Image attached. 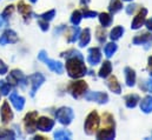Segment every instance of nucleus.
I'll use <instances>...</instances> for the list:
<instances>
[{
    "label": "nucleus",
    "mask_w": 152,
    "mask_h": 140,
    "mask_svg": "<svg viewBox=\"0 0 152 140\" xmlns=\"http://www.w3.org/2000/svg\"><path fill=\"white\" fill-rule=\"evenodd\" d=\"M66 72L70 78L72 79H80L87 74V67L84 61V57L80 52L77 54L66 58Z\"/></svg>",
    "instance_id": "obj_1"
},
{
    "label": "nucleus",
    "mask_w": 152,
    "mask_h": 140,
    "mask_svg": "<svg viewBox=\"0 0 152 140\" xmlns=\"http://www.w3.org/2000/svg\"><path fill=\"white\" fill-rule=\"evenodd\" d=\"M103 124H104V126L96 132L97 139L113 140L115 138V124H114L113 115L110 113H104L103 114Z\"/></svg>",
    "instance_id": "obj_2"
},
{
    "label": "nucleus",
    "mask_w": 152,
    "mask_h": 140,
    "mask_svg": "<svg viewBox=\"0 0 152 140\" xmlns=\"http://www.w3.org/2000/svg\"><path fill=\"white\" fill-rule=\"evenodd\" d=\"M99 124H100V119H99V114L97 111H92L85 120L84 124V131L87 136H93L98 128H99Z\"/></svg>",
    "instance_id": "obj_3"
},
{
    "label": "nucleus",
    "mask_w": 152,
    "mask_h": 140,
    "mask_svg": "<svg viewBox=\"0 0 152 140\" xmlns=\"http://www.w3.org/2000/svg\"><path fill=\"white\" fill-rule=\"evenodd\" d=\"M7 81L12 85V86H17L20 88H26L27 84H28V79L27 77L21 72L20 70H12L11 73L7 77Z\"/></svg>",
    "instance_id": "obj_4"
},
{
    "label": "nucleus",
    "mask_w": 152,
    "mask_h": 140,
    "mask_svg": "<svg viewBox=\"0 0 152 140\" xmlns=\"http://www.w3.org/2000/svg\"><path fill=\"white\" fill-rule=\"evenodd\" d=\"M56 119L61 124V125H65V126H69L72 120L75 119V113H73V109L71 107H66V106H63V107H59L56 113Z\"/></svg>",
    "instance_id": "obj_5"
},
{
    "label": "nucleus",
    "mask_w": 152,
    "mask_h": 140,
    "mask_svg": "<svg viewBox=\"0 0 152 140\" xmlns=\"http://www.w3.org/2000/svg\"><path fill=\"white\" fill-rule=\"evenodd\" d=\"M38 59L39 60H41V61H44V63L47 65V67L52 71V72H54V73L61 74V73L64 72V65H63L60 61H57V60L50 59V58L47 57V53H46L44 50H41V51L39 52Z\"/></svg>",
    "instance_id": "obj_6"
},
{
    "label": "nucleus",
    "mask_w": 152,
    "mask_h": 140,
    "mask_svg": "<svg viewBox=\"0 0 152 140\" xmlns=\"http://www.w3.org/2000/svg\"><path fill=\"white\" fill-rule=\"evenodd\" d=\"M87 88L88 86L84 80H77L69 86V92L75 99H80L85 97V94L87 93Z\"/></svg>",
    "instance_id": "obj_7"
},
{
    "label": "nucleus",
    "mask_w": 152,
    "mask_h": 140,
    "mask_svg": "<svg viewBox=\"0 0 152 140\" xmlns=\"http://www.w3.org/2000/svg\"><path fill=\"white\" fill-rule=\"evenodd\" d=\"M37 120H38V112L37 111H32L28 112L25 118H24V125H25V130L28 134H33L37 130Z\"/></svg>",
    "instance_id": "obj_8"
},
{
    "label": "nucleus",
    "mask_w": 152,
    "mask_h": 140,
    "mask_svg": "<svg viewBox=\"0 0 152 140\" xmlns=\"http://www.w3.org/2000/svg\"><path fill=\"white\" fill-rule=\"evenodd\" d=\"M28 81L31 82V91H30V96L33 98L36 96V93L38 92V90L40 88V86L45 82V77L41 73H33L31 75H28Z\"/></svg>",
    "instance_id": "obj_9"
},
{
    "label": "nucleus",
    "mask_w": 152,
    "mask_h": 140,
    "mask_svg": "<svg viewBox=\"0 0 152 140\" xmlns=\"http://www.w3.org/2000/svg\"><path fill=\"white\" fill-rule=\"evenodd\" d=\"M146 17H148V9L145 7L139 8L138 13L136 14V17L133 18L132 23H131V28L132 30H139L146 21Z\"/></svg>",
    "instance_id": "obj_10"
},
{
    "label": "nucleus",
    "mask_w": 152,
    "mask_h": 140,
    "mask_svg": "<svg viewBox=\"0 0 152 140\" xmlns=\"http://www.w3.org/2000/svg\"><path fill=\"white\" fill-rule=\"evenodd\" d=\"M85 99L87 101H94V103H98V104L103 105V104H106L109 101V94L105 93V92H99V91L87 92L85 94Z\"/></svg>",
    "instance_id": "obj_11"
},
{
    "label": "nucleus",
    "mask_w": 152,
    "mask_h": 140,
    "mask_svg": "<svg viewBox=\"0 0 152 140\" xmlns=\"http://www.w3.org/2000/svg\"><path fill=\"white\" fill-rule=\"evenodd\" d=\"M54 127V120L48 117H40L37 120V130L41 132H50Z\"/></svg>",
    "instance_id": "obj_12"
},
{
    "label": "nucleus",
    "mask_w": 152,
    "mask_h": 140,
    "mask_svg": "<svg viewBox=\"0 0 152 140\" xmlns=\"http://www.w3.org/2000/svg\"><path fill=\"white\" fill-rule=\"evenodd\" d=\"M18 12L20 13V15L23 17L24 21L25 23H30L32 15H33V12H32V8L31 6H28L25 1H19L18 2Z\"/></svg>",
    "instance_id": "obj_13"
},
{
    "label": "nucleus",
    "mask_w": 152,
    "mask_h": 140,
    "mask_svg": "<svg viewBox=\"0 0 152 140\" xmlns=\"http://www.w3.org/2000/svg\"><path fill=\"white\" fill-rule=\"evenodd\" d=\"M19 40L18 34L13 31V30H6L2 34L0 35V45L4 46V45H7V44H15L17 41Z\"/></svg>",
    "instance_id": "obj_14"
},
{
    "label": "nucleus",
    "mask_w": 152,
    "mask_h": 140,
    "mask_svg": "<svg viewBox=\"0 0 152 140\" xmlns=\"http://www.w3.org/2000/svg\"><path fill=\"white\" fill-rule=\"evenodd\" d=\"M0 117H1V121L4 124H8L11 120H13V111L12 108L10 107V104L8 101H4V104L1 105V108H0Z\"/></svg>",
    "instance_id": "obj_15"
},
{
    "label": "nucleus",
    "mask_w": 152,
    "mask_h": 140,
    "mask_svg": "<svg viewBox=\"0 0 152 140\" xmlns=\"http://www.w3.org/2000/svg\"><path fill=\"white\" fill-rule=\"evenodd\" d=\"M87 61L92 66H96L102 61V51H100L99 47H91L88 50Z\"/></svg>",
    "instance_id": "obj_16"
},
{
    "label": "nucleus",
    "mask_w": 152,
    "mask_h": 140,
    "mask_svg": "<svg viewBox=\"0 0 152 140\" xmlns=\"http://www.w3.org/2000/svg\"><path fill=\"white\" fill-rule=\"evenodd\" d=\"M132 42L134 45H142V46H146V48H149V45H151L152 42V35L151 33L144 32L142 34L136 35L132 40Z\"/></svg>",
    "instance_id": "obj_17"
},
{
    "label": "nucleus",
    "mask_w": 152,
    "mask_h": 140,
    "mask_svg": "<svg viewBox=\"0 0 152 140\" xmlns=\"http://www.w3.org/2000/svg\"><path fill=\"white\" fill-rule=\"evenodd\" d=\"M10 101H11L12 105L14 106V108L17 111H23L24 107H25V98L19 96L15 92H12L10 94Z\"/></svg>",
    "instance_id": "obj_18"
},
{
    "label": "nucleus",
    "mask_w": 152,
    "mask_h": 140,
    "mask_svg": "<svg viewBox=\"0 0 152 140\" xmlns=\"http://www.w3.org/2000/svg\"><path fill=\"white\" fill-rule=\"evenodd\" d=\"M125 73V82L129 87H133L136 85V80H137V75H136V71L131 67H125L124 70Z\"/></svg>",
    "instance_id": "obj_19"
},
{
    "label": "nucleus",
    "mask_w": 152,
    "mask_h": 140,
    "mask_svg": "<svg viewBox=\"0 0 152 140\" xmlns=\"http://www.w3.org/2000/svg\"><path fill=\"white\" fill-rule=\"evenodd\" d=\"M106 85H107L109 90H110L111 92H113L114 94H120V93H121V86H120V84L118 82V79H117L115 77H111V78L107 80Z\"/></svg>",
    "instance_id": "obj_20"
},
{
    "label": "nucleus",
    "mask_w": 152,
    "mask_h": 140,
    "mask_svg": "<svg viewBox=\"0 0 152 140\" xmlns=\"http://www.w3.org/2000/svg\"><path fill=\"white\" fill-rule=\"evenodd\" d=\"M111 72H112V64H111L109 60H106V61L103 63L100 70L98 72V75H99L100 78H103V79H106L107 77L111 75Z\"/></svg>",
    "instance_id": "obj_21"
},
{
    "label": "nucleus",
    "mask_w": 152,
    "mask_h": 140,
    "mask_svg": "<svg viewBox=\"0 0 152 140\" xmlns=\"http://www.w3.org/2000/svg\"><path fill=\"white\" fill-rule=\"evenodd\" d=\"M78 40H79V46L80 47L87 46L90 44V41H91V31H90V28H85L84 31H81Z\"/></svg>",
    "instance_id": "obj_22"
},
{
    "label": "nucleus",
    "mask_w": 152,
    "mask_h": 140,
    "mask_svg": "<svg viewBox=\"0 0 152 140\" xmlns=\"http://www.w3.org/2000/svg\"><path fill=\"white\" fill-rule=\"evenodd\" d=\"M98 18H99L100 25H102L104 28L111 26V24H112V21H113L112 14H111V13H106V12H103V13L98 14Z\"/></svg>",
    "instance_id": "obj_23"
},
{
    "label": "nucleus",
    "mask_w": 152,
    "mask_h": 140,
    "mask_svg": "<svg viewBox=\"0 0 152 140\" xmlns=\"http://www.w3.org/2000/svg\"><path fill=\"white\" fill-rule=\"evenodd\" d=\"M124 100H125L126 107H129V108H134L136 106L138 105V103L140 101V98H139L138 94H134V93H133V94H127V96H125Z\"/></svg>",
    "instance_id": "obj_24"
},
{
    "label": "nucleus",
    "mask_w": 152,
    "mask_h": 140,
    "mask_svg": "<svg viewBox=\"0 0 152 140\" xmlns=\"http://www.w3.org/2000/svg\"><path fill=\"white\" fill-rule=\"evenodd\" d=\"M140 109L144 113H152V96H146L140 101Z\"/></svg>",
    "instance_id": "obj_25"
},
{
    "label": "nucleus",
    "mask_w": 152,
    "mask_h": 140,
    "mask_svg": "<svg viewBox=\"0 0 152 140\" xmlns=\"http://www.w3.org/2000/svg\"><path fill=\"white\" fill-rule=\"evenodd\" d=\"M123 2L121 0H111L110 4H109V12L113 15L115 13H118L119 11L123 9Z\"/></svg>",
    "instance_id": "obj_26"
},
{
    "label": "nucleus",
    "mask_w": 152,
    "mask_h": 140,
    "mask_svg": "<svg viewBox=\"0 0 152 140\" xmlns=\"http://www.w3.org/2000/svg\"><path fill=\"white\" fill-rule=\"evenodd\" d=\"M80 32H81V30H80L78 26L73 25V26L71 27V30H70V34L67 35V41H69V42H76L77 40L79 39Z\"/></svg>",
    "instance_id": "obj_27"
},
{
    "label": "nucleus",
    "mask_w": 152,
    "mask_h": 140,
    "mask_svg": "<svg viewBox=\"0 0 152 140\" xmlns=\"http://www.w3.org/2000/svg\"><path fill=\"white\" fill-rule=\"evenodd\" d=\"M53 137L59 140H70L72 138V133L67 130H58V131L54 132Z\"/></svg>",
    "instance_id": "obj_28"
},
{
    "label": "nucleus",
    "mask_w": 152,
    "mask_h": 140,
    "mask_svg": "<svg viewBox=\"0 0 152 140\" xmlns=\"http://www.w3.org/2000/svg\"><path fill=\"white\" fill-rule=\"evenodd\" d=\"M124 32H125V30H124L123 26H115L113 30L110 32V39H111L112 41L119 40V39L123 36Z\"/></svg>",
    "instance_id": "obj_29"
},
{
    "label": "nucleus",
    "mask_w": 152,
    "mask_h": 140,
    "mask_svg": "<svg viewBox=\"0 0 152 140\" xmlns=\"http://www.w3.org/2000/svg\"><path fill=\"white\" fill-rule=\"evenodd\" d=\"M15 133L13 130L8 128H0V139H15Z\"/></svg>",
    "instance_id": "obj_30"
},
{
    "label": "nucleus",
    "mask_w": 152,
    "mask_h": 140,
    "mask_svg": "<svg viewBox=\"0 0 152 140\" xmlns=\"http://www.w3.org/2000/svg\"><path fill=\"white\" fill-rule=\"evenodd\" d=\"M117 50H118V46H117V44H114V42H109V44H106V46H105V50H104V52H105V55H106L107 58H111V57L113 55L114 53L117 52Z\"/></svg>",
    "instance_id": "obj_31"
},
{
    "label": "nucleus",
    "mask_w": 152,
    "mask_h": 140,
    "mask_svg": "<svg viewBox=\"0 0 152 140\" xmlns=\"http://www.w3.org/2000/svg\"><path fill=\"white\" fill-rule=\"evenodd\" d=\"M12 90V85L5 80H0V93L1 96H8Z\"/></svg>",
    "instance_id": "obj_32"
},
{
    "label": "nucleus",
    "mask_w": 152,
    "mask_h": 140,
    "mask_svg": "<svg viewBox=\"0 0 152 140\" xmlns=\"http://www.w3.org/2000/svg\"><path fill=\"white\" fill-rule=\"evenodd\" d=\"M54 17H56V9H50L45 13H41V14L37 15L38 19H42V20H46V21H51Z\"/></svg>",
    "instance_id": "obj_33"
},
{
    "label": "nucleus",
    "mask_w": 152,
    "mask_h": 140,
    "mask_svg": "<svg viewBox=\"0 0 152 140\" xmlns=\"http://www.w3.org/2000/svg\"><path fill=\"white\" fill-rule=\"evenodd\" d=\"M96 38H97V40H98L99 44H104L106 41V32H105V30H104L103 26L99 27V28H97V31H96Z\"/></svg>",
    "instance_id": "obj_34"
},
{
    "label": "nucleus",
    "mask_w": 152,
    "mask_h": 140,
    "mask_svg": "<svg viewBox=\"0 0 152 140\" xmlns=\"http://www.w3.org/2000/svg\"><path fill=\"white\" fill-rule=\"evenodd\" d=\"M81 19H83V13L80 12V11H73L72 12V14H71V23L73 24V25H76L78 26L79 24H80V21H81Z\"/></svg>",
    "instance_id": "obj_35"
},
{
    "label": "nucleus",
    "mask_w": 152,
    "mask_h": 140,
    "mask_svg": "<svg viewBox=\"0 0 152 140\" xmlns=\"http://www.w3.org/2000/svg\"><path fill=\"white\" fill-rule=\"evenodd\" d=\"M13 12H14V6L13 5H10V6H7L4 11H2V13H1V17L6 20V23H8V20H10V18L12 17V14H13Z\"/></svg>",
    "instance_id": "obj_36"
},
{
    "label": "nucleus",
    "mask_w": 152,
    "mask_h": 140,
    "mask_svg": "<svg viewBox=\"0 0 152 140\" xmlns=\"http://www.w3.org/2000/svg\"><path fill=\"white\" fill-rule=\"evenodd\" d=\"M83 18H86V19H90V18H96L98 15V13L96 11H90L88 8H83Z\"/></svg>",
    "instance_id": "obj_37"
},
{
    "label": "nucleus",
    "mask_w": 152,
    "mask_h": 140,
    "mask_svg": "<svg viewBox=\"0 0 152 140\" xmlns=\"http://www.w3.org/2000/svg\"><path fill=\"white\" fill-rule=\"evenodd\" d=\"M140 88H143L144 91H148V92L152 93V77L149 80L143 81V85H140Z\"/></svg>",
    "instance_id": "obj_38"
},
{
    "label": "nucleus",
    "mask_w": 152,
    "mask_h": 140,
    "mask_svg": "<svg viewBox=\"0 0 152 140\" xmlns=\"http://www.w3.org/2000/svg\"><path fill=\"white\" fill-rule=\"evenodd\" d=\"M38 25H39V27L41 28V31H42V32H47V31H48V28H50L48 21H46V20H42V19H39Z\"/></svg>",
    "instance_id": "obj_39"
},
{
    "label": "nucleus",
    "mask_w": 152,
    "mask_h": 140,
    "mask_svg": "<svg viewBox=\"0 0 152 140\" xmlns=\"http://www.w3.org/2000/svg\"><path fill=\"white\" fill-rule=\"evenodd\" d=\"M137 8H138V5L132 4V5L126 6V7H125V11H126V13H127V14H133V13L136 12V9H137Z\"/></svg>",
    "instance_id": "obj_40"
},
{
    "label": "nucleus",
    "mask_w": 152,
    "mask_h": 140,
    "mask_svg": "<svg viewBox=\"0 0 152 140\" xmlns=\"http://www.w3.org/2000/svg\"><path fill=\"white\" fill-rule=\"evenodd\" d=\"M7 71H8V67H7V65L0 59V75H4V74H6L7 73Z\"/></svg>",
    "instance_id": "obj_41"
},
{
    "label": "nucleus",
    "mask_w": 152,
    "mask_h": 140,
    "mask_svg": "<svg viewBox=\"0 0 152 140\" xmlns=\"http://www.w3.org/2000/svg\"><path fill=\"white\" fill-rule=\"evenodd\" d=\"M144 25L146 26L148 31H150V32H152V18H150V19H148V20L145 21V24H144Z\"/></svg>",
    "instance_id": "obj_42"
},
{
    "label": "nucleus",
    "mask_w": 152,
    "mask_h": 140,
    "mask_svg": "<svg viewBox=\"0 0 152 140\" xmlns=\"http://www.w3.org/2000/svg\"><path fill=\"white\" fill-rule=\"evenodd\" d=\"M148 71H149L150 75L152 77V55L149 57V60H148Z\"/></svg>",
    "instance_id": "obj_43"
},
{
    "label": "nucleus",
    "mask_w": 152,
    "mask_h": 140,
    "mask_svg": "<svg viewBox=\"0 0 152 140\" xmlns=\"http://www.w3.org/2000/svg\"><path fill=\"white\" fill-rule=\"evenodd\" d=\"M6 24H7V23H6V20H5V19H4V18L0 15V30H1V28H2V27L6 25Z\"/></svg>",
    "instance_id": "obj_44"
},
{
    "label": "nucleus",
    "mask_w": 152,
    "mask_h": 140,
    "mask_svg": "<svg viewBox=\"0 0 152 140\" xmlns=\"http://www.w3.org/2000/svg\"><path fill=\"white\" fill-rule=\"evenodd\" d=\"M88 2H90V0H80V5H81V6H85V7L87 6Z\"/></svg>",
    "instance_id": "obj_45"
},
{
    "label": "nucleus",
    "mask_w": 152,
    "mask_h": 140,
    "mask_svg": "<svg viewBox=\"0 0 152 140\" xmlns=\"http://www.w3.org/2000/svg\"><path fill=\"white\" fill-rule=\"evenodd\" d=\"M30 1H31V2H32V4H36V2H37V1H38V0H30Z\"/></svg>",
    "instance_id": "obj_46"
},
{
    "label": "nucleus",
    "mask_w": 152,
    "mask_h": 140,
    "mask_svg": "<svg viewBox=\"0 0 152 140\" xmlns=\"http://www.w3.org/2000/svg\"><path fill=\"white\" fill-rule=\"evenodd\" d=\"M123 1H127V2H130V1H132V0H123Z\"/></svg>",
    "instance_id": "obj_47"
},
{
    "label": "nucleus",
    "mask_w": 152,
    "mask_h": 140,
    "mask_svg": "<svg viewBox=\"0 0 152 140\" xmlns=\"http://www.w3.org/2000/svg\"><path fill=\"white\" fill-rule=\"evenodd\" d=\"M0 99H1V93H0Z\"/></svg>",
    "instance_id": "obj_48"
}]
</instances>
